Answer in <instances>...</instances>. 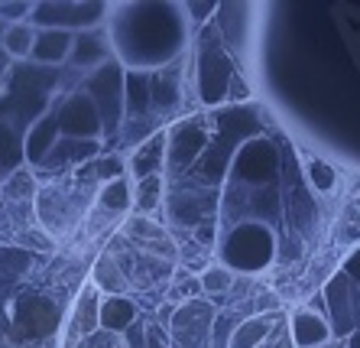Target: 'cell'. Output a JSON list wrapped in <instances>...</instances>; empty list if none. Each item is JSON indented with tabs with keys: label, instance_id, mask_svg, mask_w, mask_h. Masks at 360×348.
<instances>
[{
	"label": "cell",
	"instance_id": "7a4b0ae2",
	"mask_svg": "<svg viewBox=\"0 0 360 348\" xmlns=\"http://www.w3.org/2000/svg\"><path fill=\"white\" fill-rule=\"evenodd\" d=\"M276 257V235L266 221L243 218L221 241V263L234 273H260Z\"/></svg>",
	"mask_w": 360,
	"mask_h": 348
},
{
	"label": "cell",
	"instance_id": "836d02e7",
	"mask_svg": "<svg viewBox=\"0 0 360 348\" xmlns=\"http://www.w3.org/2000/svg\"><path fill=\"white\" fill-rule=\"evenodd\" d=\"M218 7L221 4H185V13H188L192 23H211L218 17Z\"/></svg>",
	"mask_w": 360,
	"mask_h": 348
},
{
	"label": "cell",
	"instance_id": "484cf974",
	"mask_svg": "<svg viewBox=\"0 0 360 348\" xmlns=\"http://www.w3.org/2000/svg\"><path fill=\"white\" fill-rule=\"evenodd\" d=\"M36 30L33 23H13L7 26V33H4V49L10 52V56H17V59H30L33 56V46H36Z\"/></svg>",
	"mask_w": 360,
	"mask_h": 348
},
{
	"label": "cell",
	"instance_id": "3957f363",
	"mask_svg": "<svg viewBox=\"0 0 360 348\" xmlns=\"http://www.w3.org/2000/svg\"><path fill=\"white\" fill-rule=\"evenodd\" d=\"M82 92L94 101V108L101 111L104 130L114 134L127 120V68L117 59L104 62L94 72L82 78Z\"/></svg>",
	"mask_w": 360,
	"mask_h": 348
},
{
	"label": "cell",
	"instance_id": "5b68a950",
	"mask_svg": "<svg viewBox=\"0 0 360 348\" xmlns=\"http://www.w3.org/2000/svg\"><path fill=\"white\" fill-rule=\"evenodd\" d=\"M279 173V153L266 137H247L231 156L227 179L237 186H269Z\"/></svg>",
	"mask_w": 360,
	"mask_h": 348
},
{
	"label": "cell",
	"instance_id": "2e32d148",
	"mask_svg": "<svg viewBox=\"0 0 360 348\" xmlns=\"http://www.w3.org/2000/svg\"><path fill=\"white\" fill-rule=\"evenodd\" d=\"M136 316H140V309H136V303L130 297H124V293H110V297L101 299V332H110V335H120V332H130L136 325Z\"/></svg>",
	"mask_w": 360,
	"mask_h": 348
},
{
	"label": "cell",
	"instance_id": "83f0119b",
	"mask_svg": "<svg viewBox=\"0 0 360 348\" xmlns=\"http://www.w3.org/2000/svg\"><path fill=\"white\" fill-rule=\"evenodd\" d=\"M162 202V176H150V179H140L136 182V196H134V205L140 212H153L160 209Z\"/></svg>",
	"mask_w": 360,
	"mask_h": 348
},
{
	"label": "cell",
	"instance_id": "9c48e42d",
	"mask_svg": "<svg viewBox=\"0 0 360 348\" xmlns=\"http://www.w3.org/2000/svg\"><path fill=\"white\" fill-rule=\"evenodd\" d=\"M56 118H59V130L62 137H72V140H101L108 134L104 130V120H101V111L94 108V101L78 88L65 98V101L56 108Z\"/></svg>",
	"mask_w": 360,
	"mask_h": 348
},
{
	"label": "cell",
	"instance_id": "ffe728a7",
	"mask_svg": "<svg viewBox=\"0 0 360 348\" xmlns=\"http://www.w3.org/2000/svg\"><path fill=\"white\" fill-rule=\"evenodd\" d=\"M153 108V75L150 72H127V120L143 118Z\"/></svg>",
	"mask_w": 360,
	"mask_h": 348
},
{
	"label": "cell",
	"instance_id": "1f68e13d",
	"mask_svg": "<svg viewBox=\"0 0 360 348\" xmlns=\"http://www.w3.org/2000/svg\"><path fill=\"white\" fill-rule=\"evenodd\" d=\"M33 7L36 4H30V0H7V4H0V20L4 23H23L26 17H33Z\"/></svg>",
	"mask_w": 360,
	"mask_h": 348
},
{
	"label": "cell",
	"instance_id": "603a6c76",
	"mask_svg": "<svg viewBox=\"0 0 360 348\" xmlns=\"http://www.w3.org/2000/svg\"><path fill=\"white\" fill-rule=\"evenodd\" d=\"M127 231H130V238L140 241V244L146 247V251H160V254H166V257H176V244H169L166 231H162L160 225L146 221L143 215H140V218H130Z\"/></svg>",
	"mask_w": 360,
	"mask_h": 348
},
{
	"label": "cell",
	"instance_id": "4316f807",
	"mask_svg": "<svg viewBox=\"0 0 360 348\" xmlns=\"http://www.w3.org/2000/svg\"><path fill=\"white\" fill-rule=\"evenodd\" d=\"M269 335V323L260 319V316H253V319H240L237 325L234 339H231V348H260Z\"/></svg>",
	"mask_w": 360,
	"mask_h": 348
},
{
	"label": "cell",
	"instance_id": "7402d4cb",
	"mask_svg": "<svg viewBox=\"0 0 360 348\" xmlns=\"http://www.w3.org/2000/svg\"><path fill=\"white\" fill-rule=\"evenodd\" d=\"M179 101H182V94H179V68H162L153 75V108L169 114V111H176Z\"/></svg>",
	"mask_w": 360,
	"mask_h": 348
},
{
	"label": "cell",
	"instance_id": "4dcf8cb0",
	"mask_svg": "<svg viewBox=\"0 0 360 348\" xmlns=\"http://www.w3.org/2000/svg\"><path fill=\"white\" fill-rule=\"evenodd\" d=\"M237 325H240V323H234L231 316H221L218 313V319H214V325H211V345H214V348H231V339H234Z\"/></svg>",
	"mask_w": 360,
	"mask_h": 348
},
{
	"label": "cell",
	"instance_id": "7c38bea8",
	"mask_svg": "<svg viewBox=\"0 0 360 348\" xmlns=\"http://www.w3.org/2000/svg\"><path fill=\"white\" fill-rule=\"evenodd\" d=\"M325 299H328V316H331V319H328V323H331V332L347 339L354 332L351 319H347V316L354 313L351 309V280H347L344 273H335L325 287Z\"/></svg>",
	"mask_w": 360,
	"mask_h": 348
},
{
	"label": "cell",
	"instance_id": "5bb4252c",
	"mask_svg": "<svg viewBox=\"0 0 360 348\" xmlns=\"http://www.w3.org/2000/svg\"><path fill=\"white\" fill-rule=\"evenodd\" d=\"M59 140H62L59 118H56V111H49V114H42L33 128L26 130V163L30 166H42V160L56 150Z\"/></svg>",
	"mask_w": 360,
	"mask_h": 348
},
{
	"label": "cell",
	"instance_id": "d6a6232c",
	"mask_svg": "<svg viewBox=\"0 0 360 348\" xmlns=\"http://www.w3.org/2000/svg\"><path fill=\"white\" fill-rule=\"evenodd\" d=\"M33 254L30 251H20V247H0V267H10V271H20L23 273L30 267Z\"/></svg>",
	"mask_w": 360,
	"mask_h": 348
},
{
	"label": "cell",
	"instance_id": "8d00e7d4",
	"mask_svg": "<svg viewBox=\"0 0 360 348\" xmlns=\"http://www.w3.org/2000/svg\"><path fill=\"white\" fill-rule=\"evenodd\" d=\"M344 348H360V329H354L347 339H344Z\"/></svg>",
	"mask_w": 360,
	"mask_h": 348
},
{
	"label": "cell",
	"instance_id": "f546056e",
	"mask_svg": "<svg viewBox=\"0 0 360 348\" xmlns=\"http://www.w3.org/2000/svg\"><path fill=\"white\" fill-rule=\"evenodd\" d=\"M305 173H309V182L319 192H331V189L338 186V173L328 166L325 160H309L305 163Z\"/></svg>",
	"mask_w": 360,
	"mask_h": 348
},
{
	"label": "cell",
	"instance_id": "e0dca14e",
	"mask_svg": "<svg viewBox=\"0 0 360 348\" xmlns=\"http://www.w3.org/2000/svg\"><path fill=\"white\" fill-rule=\"evenodd\" d=\"M101 156V140H72V137H62L56 150L42 160L39 170H62V166H82L88 160H98Z\"/></svg>",
	"mask_w": 360,
	"mask_h": 348
},
{
	"label": "cell",
	"instance_id": "e575fe53",
	"mask_svg": "<svg viewBox=\"0 0 360 348\" xmlns=\"http://www.w3.org/2000/svg\"><path fill=\"white\" fill-rule=\"evenodd\" d=\"M341 273H344V277H347L351 283H357V287H360V247H354L351 254L344 257Z\"/></svg>",
	"mask_w": 360,
	"mask_h": 348
},
{
	"label": "cell",
	"instance_id": "ac0fdd59",
	"mask_svg": "<svg viewBox=\"0 0 360 348\" xmlns=\"http://www.w3.org/2000/svg\"><path fill=\"white\" fill-rule=\"evenodd\" d=\"M72 46H75V33H65V30H39L36 33V46L30 62H39V66H62V62L72 56Z\"/></svg>",
	"mask_w": 360,
	"mask_h": 348
},
{
	"label": "cell",
	"instance_id": "6da1fadb",
	"mask_svg": "<svg viewBox=\"0 0 360 348\" xmlns=\"http://www.w3.org/2000/svg\"><path fill=\"white\" fill-rule=\"evenodd\" d=\"M188 13L172 0H127L110 10L108 36L127 72H162L188 46Z\"/></svg>",
	"mask_w": 360,
	"mask_h": 348
},
{
	"label": "cell",
	"instance_id": "d590c367",
	"mask_svg": "<svg viewBox=\"0 0 360 348\" xmlns=\"http://www.w3.org/2000/svg\"><path fill=\"white\" fill-rule=\"evenodd\" d=\"M26 189H33V182H30V176L26 173H13L7 182V192L10 196H20V192H26Z\"/></svg>",
	"mask_w": 360,
	"mask_h": 348
},
{
	"label": "cell",
	"instance_id": "30bf717a",
	"mask_svg": "<svg viewBox=\"0 0 360 348\" xmlns=\"http://www.w3.org/2000/svg\"><path fill=\"white\" fill-rule=\"evenodd\" d=\"M218 313H214V306L205 303V299H188V303L172 316V339L176 345L182 348H198L201 342L211 339V325H214Z\"/></svg>",
	"mask_w": 360,
	"mask_h": 348
},
{
	"label": "cell",
	"instance_id": "44dd1931",
	"mask_svg": "<svg viewBox=\"0 0 360 348\" xmlns=\"http://www.w3.org/2000/svg\"><path fill=\"white\" fill-rule=\"evenodd\" d=\"M26 163V137H20L17 128L0 124V173H20V166Z\"/></svg>",
	"mask_w": 360,
	"mask_h": 348
},
{
	"label": "cell",
	"instance_id": "d4e9b609",
	"mask_svg": "<svg viewBox=\"0 0 360 348\" xmlns=\"http://www.w3.org/2000/svg\"><path fill=\"white\" fill-rule=\"evenodd\" d=\"M130 205H134V189H130L127 179H114V182H108V186L98 192V209L104 215H120V212H127Z\"/></svg>",
	"mask_w": 360,
	"mask_h": 348
},
{
	"label": "cell",
	"instance_id": "52a82bcc",
	"mask_svg": "<svg viewBox=\"0 0 360 348\" xmlns=\"http://www.w3.org/2000/svg\"><path fill=\"white\" fill-rule=\"evenodd\" d=\"M211 140V130L205 128L201 118H188L176 128H169V156H166V170L172 176H182L205 156V147Z\"/></svg>",
	"mask_w": 360,
	"mask_h": 348
},
{
	"label": "cell",
	"instance_id": "8fae6325",
	"mask_svg": "<svg viewBox=\"0 0 360 348\" xmlns=\"http://www.w3.org/2000/svg\"><path fill=\"white\" fill-rule=\"evenodd\" d=\"M166 156H169V128H162L136 147L134 160H130V173H134L136 179L160 176V173L166 170Z\"/></svg>",
	"mask_w": 360,
	"mask_h": 348
},
{
	"label": "cell",
	"instance_id": "4fadbf2b",
	"mask_svg": "<svg viewBox=\"0 0 360 348\" xmlns=\"http://www.w3.org/2000/svg\"><path fill=\"white\" fill-rule=\"evenodd\" d=\"M114 46H110V36L104 30H88V33H75V46H72V56L68 62L78 68H98L104 62H110L114 56Z\"/></svg>",
	"mask_w": 360,
	"mask_h": 348
},
{
	"label": "cell",
	"instance_id": "277c9868",
	"mask_svg": "<svg viewBox=\"0 0 360 348\" xmlns=\"http://www.w3.org/2000/svg\"><path fill=\"white\" fill-rule=\"evenodd\" d=\"M110 10L114 7L104 0H39L30 23H36V30L88 33V30H98V23H104Z\"/></svg>",
	"mask_w": 360,
	"mask_h": 348
},
{
	"label": "cell",
	"instance_id": "cb8c5ba5",
	"mask_svg": "<svg viewBox=\"0 0 360 348\" xmlns=\"http://www.w3.org/2000/svg\"><path fill=\"white\" fill-rule=\"evenodd\" d=\"M240 13H243V4H221L218 17H214V26L221 30V43H227L231 49H243V39H247L240 33V26H247V23L237 20Z\"/></svg>",
	"mask_w": 360,
	"mask_h": 348
},
{
	"label": "cell",
	"instance_id": "9a60e30c",
	"mask_svg": "<svg viewBox=\"0 0 360 348\" xmlns=\"http://www.w3.org/2000/svg\"><path fill=\"white\" fill-rule=\"evenodd\" d=\"M289 335H292L295 348H321L335 332L321 313L315 309H299V313L289 319Z\"/></svg>",
	"mask_w": 360,
	"mask_h": 348
},
{
	"label": "cell",
	"instance_id": "f1b7e54d",
	"mask_svg": "<svg viewBox=\"0 0 360 348\" xmlns=\"http://www.w3.org/2000/svg\"><path fill=\"white\" fill-rule=\"evenodd\" d=\"M198 283L208 297H221V293H227L231 283H234V271H227L224 263H214V267H208V271L201 273Z\"/></svg>",
	"mask_w": 360,
	"mask_h": 348
},
{
	"label": "cell",
	"instance_id": "ba28073f",
	"mask_svg": "<svg viewBox=\"0 0 360 348\" xmlns=\"http://www.w3.org/2000/svg\"><path fill=\"white\" fill-rule=\"evenodd\" d=\"M59 325V306L42 293H23L13 299V332L23 342L46 339Z\"/></svg>",
	"mask_w": 360,
	"mask_h": 348
},
{
	"label": "cell",
	"instance_id": "8992f818",
	"mask_svg": "<svg viewBox=\"0 0 360 348\" xmlns=\"http://www.w3.org/2000/svg\"><path fill=\"white\" fill-rule=\"evenodd\" d=\"M237 78V68H234V59L227 56L224 43H205L198 49V98L201 104H221L231 92Z\"/></svg>",
	"mask_w": 360,
	"mask_h": 348
},
{
	"label": "cell",
	"instance_id": "d6986e66",
	"mask_svg": "<svg viewBox=\"0 0 360 348\" xmlns=\"http://www.w3.org/2000/svg\"><path fill=\"white\" fill-rule=\"evenodd\" d=\"M59 72L39 62H20L10 68V88L13 92H33V94H49V88H56Z\"/></svg>",
	"mask_w": 360,
	"mask_h": 348
}]
</instances>
